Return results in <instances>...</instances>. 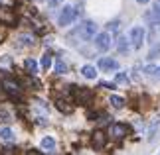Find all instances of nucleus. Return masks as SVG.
<instances>
[{
  "mask_svg": "<svg viewBox=\"0 0 160 155\" xmlns=\"http://www.w3.org/2000/svg\"><path fill=\"white\" fill-rule=\"evenodd\" d=\"M109 102H111V106H113V108H125V98H122V96L113 94V96L109 98Z\"/></svg>",
  "mask_w": 160,
  "mask_h": 155,
  "instance_id": "obj_17",
  "label": "nucleus"
},
{
  "mask_svg": "<svg viewBox=\"0 0 160 155\" xmlns=\"http://www.w3.org/2000/svg\"><path fill=\"white\" fill-rule=\"evenodd\" d=\"M158 73H160V69H158Z\"/></svg>",
  "mask_w": 160,
  "mask_h": 155,
  "instance_id": "obj_34",
  "label": "nucleus"
},
{
  "mask_svg": "<svg viewBox=\"0 0 160 155\" xmlns=\"http://www.w3.org/2000/svg\"><path fill=\"white\" fill-rule=\"evenodd\" d=\"M95 47L99 49V51H107V49L111 47V35H109V32H103V34L95 35Z\"/></svg>",
  "mask_w": 160,
  "mask_h": 155,
  "instance_id": "obj_6",
  "label": "nucleus"
},
{
  "mask_svg": "<svg viewBox=\"0 0 160 155\" xmlns=\"http://www.w3.org/2000/svg\"><path fill=\"white\" fill-rule=\"evenodd\" d=\"M107 144V134L103 132V130H95L93 135H91V145L95 147V149H103Z\"/></svg>",
  "mask_w": 160,
  "mask_h": 155,
  "instance_id": "obj_5",
  "label": "nucleus"
},
{
  "mask_svg": "<svg viewBox=\"0 0 160 155\" xmlns=\"http://www.w3.org/2000/svg\"><path fill=\"white\" fill-rule=\"evenodd\" d=\"M0 138H2L4 141H12L14 139V132H12L10 128H2L0 130Z\"/></svg>",
  "mask_w": 160,
  "mask_h": 155,
  "instance_id": "obj_19",
  "label": "nucleus"
},
{
  "mask_svg": "<svg viewBox=\"0 0 160 155\" xmlns=\"http://www.w3.org/2000/svg\"><path fill=\"white\" fill-rule=\"evenodd\" d=\"M24 67H26V71L30 73V75H36V73H38V63H36L32 57H28L26 61H24Z\"/></svg>",
  "mask_w": 160,
  "mask_h": 155,
  "instance_id": "obj_13",
  "label": "nucleus"
},
{
  "mask_svg": "<svg viewBox=\"0 0 160 155\" xmlns=\"http://www.w3.org/2000/svg\"><path fill=\"white\" fill-rule=\"evenodd\" d=\"M73 96H75V100L79 102V104H89L91 102V98H93V92H91L89 89H75L73 90Z\"/></svg>",
  "mask_w": 160,
  "mask_h": 155,
  "instance_id": "obj_7",
  "label": "nucleus"
},
{
  "mask_svg": "<svg viewBox=\"0 0 160 155\" xmlns=\"http://www.w3.org/2000/svg\"><path fill=\"white\" fill-rule=\"evenodd\" d=\"M53 69H55V73H58V75H63V73H67V65L59 59V61H55V67H53Z\"/></svg>",
  "mask_w": 160,
  "mask_h": 155,
  "instance_id": "obj_21",
  "label": "nucleus"
},
{
  "mask_svg": "<svg viewBox=\"0 0 160 155\" xmlns=\"http://www.w3.org/2000/svg\"><path fill=\"white\" fill-rule=\"evenodd\" d=\"M0 155H18V149L14 145H6V147L0 149Z\"/></svg>",
  "mask_w": 160,
  "mask_h": 155,
  "instance_id": "obj_22",
  "label": "nucleus"
},
{
  "mask_svg": "<svg viewBox=\"0 0 160 155\" xmlns=\"http://www.w3.org/2000/svg\"><path fill=\"white\" fill-rule=\"evenodd\" d=\"M128 43H131L128 38H122V35L117 39V49H119V53H127L128 51Z\"/></svg>",
  "mask_w": 160,
  "mask_h": 155,
  "instance_id": "obj_14",
  "label": "nucleus"
},
{
  "mask_svg": "<svg viewBox=\"0 0 160 155\" xmlns=\"http://www.w3.org/2000/svg\"><path fill=\"white\" fill-rule=\"evenodd\" d=\"M42 67H44V69H50L52 67V55L50 53H46L44 57H42Z\"/></svg>",
  "mask_w": 160,
  "mask_h": 155,
  "instance_id": "obj_25",
  "label": "nucleus"
},
{
  "mask_svg": "<svg viewBox=\"0 0 160 155\" xmlns=\"http://www.w3.org/2000/svg\"><path fill=\"white\" fill-rule=\"evenodd\" d=\"M142 39H144V30L137 26V28H132L131 30V34H128V41L132 43V47L134 49H138L140 45H142Z\"/></svg>",
  "mask_w": 160,
  "mask_h": 155,
  "instance_id": "obj_4",
  "label": "nucleus"
},
{
  "mask_svg": "<svg viewBox=\"0 0 160 155\" xmlns=\"http://www.w3.org/2000/svg\"><path fill=\"white\" fill-rule=\"evenodd\" d=\"M109 134H111V138L121 139V138H125V135L128 134V128L125 126V124H111V126H109Z\"/></svg>",
  "mask_w": 160,
  "mask_h": 155,
  "instance_id": "obj_9",
  "label": "nucleus"
},
{
  "mask_svg": "<svg viewBox=\"0 0 160 155\" xmlns=\"http://www.w3.org/2000/svg\"><path fill=\"white\" fill-rule=\"evenodd\" d=\"M81 75H83L85 79H95V77H97V71H95L93 65H85L83 69H81Z\"/></svg>",
  "mask_w": 160,
  "mask_h": 155,
  "instance_id": "obj_15",
  "label": "nucleus"
},
{
  "mask_svg": "<svg viewBox=\"0 0 160 155\" xmlns=\"http://www.w3.org/2000/svg\"><path fill=\"white\" fill-rule=\"evenodd\" d=\"M0 24H6V26L16 24V12L10 6H0Z\"/></svg>",
  "mask_w": 160,
  "mask_h": 155,
  "instance_id": "obj_3",
  "label": "nucleus"
},
{
  "mask_svg": "<svg viewBox=\"0 0 160 155\" xmlns=\"http://www.w3.org/2000/svg\"><path fill=\"white\" fill-rule=\"evenodd\" d=\"M75 18H77V8L75 6H65L59 14V26H69V24H73Z\"/></svg>",
  "mask_w": 160,
  "mask_h": 155,
  "instance_id": "obj_2",
  "label": "nucleus"
},
{
  "mask_svg": "<svg viewBox=\"0 0 160 155\" xmlns=\"http://www.w3.org/2000/svg\"><path fill=\"white\" fill-rule=\"evenodd\" d=\"M101 86H103V89H115L113 83H101Z\"/></svg>",
  "mask_w": 160,
  "mask_h": 155,
  "instance_id": "obj_30",
  "label": "nucleus"
},
{
  "mask_svg": "<svg viewBox=\"0 0 160 155\" xmlns=\"http://www.w3.org/2000/svg\"><path fill=\"white\" fill-rule=\"evenodd\" d=\"M152 10H156L158 14H160V0H156V4H154V8H152Z\"/></svg>",
  "mask_w": 160,
  "mask_h": 155,
  "instance_id": "obj_31",
  "label": "nucleus"
},
{
  "mask_svg": "<svg viewBox=\"0 0 160 155\" xmlns=\"http://www.w3.org/2000/svg\"><path fill=\"white\" fill-rule=\"evenodd\" d=\"M18 43L24 45V47L34 45V35L32 34H20V35H18Z\"/></svg>",
  "mask_w": 160,
  "mask_h": 155,
  "instance_id": "obj_12",
  "label": "nucleus"
},
{
  "mask_svg": "<svg viewBox=\"0 0 160 155\" xmlns=\"http://www.w3.org/2000/svg\"><path fill=\"white\" fill-rule=\"evenodd\" d=\"M144 20L148 22L152 28H154V26H160V14H158L156 10H146V12H144Z\"/></svg>",
  "mask_w": 160,
  "mask_h": 155,
  "instance_id": "obj_11",
  "label": "nucleus"
},
{
  "mask_svg": "<svg viewBox=\"0 0 160 155\" xmlns=\"http://www.w3.org/2000/svg\"><path fill=\"white\" fill-rule=\"evenodd\" d=\"M28 155H42V153H40V151H32V149H30V151H28Z\"/></svg>",
  "mask_w": 160,
  "mask_h": 155,
  "instance_id": "obj_32",
  "label": "nucleus"
},
{
  "mask_svg": "<svg viewBox=\"0 0 160 155\" xmlns=\"http://www.w3.org/2000/svg\"><path fill=\"white\" fill-rule=\"evenodd\" d=\"M156 67L154 65H148V67H144V75H148V77H152V75H156Z\"/></svg>",
  "mask_w": 160,
  "mask_h": 155,
  "instance_id": "obj_26",
  "label": "nucleus"
},
{
  "mask_svg": "<svg viewBox=\"0 0 160 155\" xmlns=\"http://www.w3.org/2000/svg\"><path fill=\"white\" fill-rule=\"evenodd\" d=\"M95 34H97V24L95 22H85V24H81V26L75 30V35H79L83 41L93 39Z\"/></svg>",
  "mask_w": 160,
  "mask_h": 155,
  "instance_id": "obj_1",
  "label": "nucleus"
},
{
  "mask_svg": "<svg viewBox=\"0 0 160 155\" xmlns=\"http://www.w3.org/2000/svg\"><path fill=\"white\" fill-rule=\"evenodd\" d=\"M156 38H160V26H154L152 28V32H150V43H156Z\"/></svg>",
  "mask_w": 160,
  "mask_h": 155,
  "instance_id": "obj_24",
  "label": "nucleus"
},
{
  "mask_svg": "<svg viewBox=\"0 0 160 155\" xmlns=\"http://www.w3.org/2000/svg\"><path fill=\"white\" fill-rule=\"evenodd\" d=\"M160 57V43H156V45L150 47V53H148V59H156Z\"/></svg>",
  "mask_w": 160,
  "mask_h": 155,
  "instance_id": "obj_23",
  "label": "nucleus"
},
{
  "mask_svg": "<svg viewBox=\"0 0 160 155\" xmlns=\"http://www.w3.org/2000/svg\"><path fill=\"white\" fill-rule=\"evenodd\" d=\"M115 80H117V83H127V75H125V73H119V75L115 77Z\"/></svg>",
  "mask_w": 160,
  "mask_h": 155,
  "instance_id": "obj_27",
  "label": "nucleus"
},
{
  "mask_svg": "<svg viewBox=\"0 0 160 155\" xmlns=\"http://www.w3.org/2000/svg\"><path fill=\"white\" fill-rule=\"evenodd\" d=\"M55 106H58V110H61V112H65V114H69L71 110H73V106L71 104H65V100H55Z\"/></svg>",
  "mask_w": 160,
  "mask_h": 155,
  "instance_id": "obj_18",
  "label": "nucleus"
},
{
  "mask_svg": "<svg viewBox=\"0 0 160 155\" xmlns=\"http://www.w3.org/2000/svg\"><path fill=\"white\" fill-rule=\"evenodd\" d=\"M99 69L101 71H117L119 69V63H117L115 59H111V57H103L99 61Z\"/></svg>",
  "mask_w": 160,
  "mask_h": 155,
  "instance_id": "obj_10",
  "label": "nucleus"
},
{
  "mask_svg": "<svg viewBox=\"0 0 160 155\" xmlns=\"http://www.w3.org/2000/svg\"><path fill=\"white\" fill-rule=\"evenodd\" d=\"M119 26H121V22H111V24H109V30L117 32V30H119Z\"/></svg>",
  "mask_w": 160,
  "mask_h": 155,
  "instance_id": "obj_28",
  "label": "nucleus"
},
{
  "mask_svg": "<svg viewBox=\"0 0 160 155\" xmlns=\"http://www.w3.org/2000/svg\"><path fill=\"white\" fill-rule=\"evenodd\" d=\"M42 149L53 151V149H55V139H53V138H48V135H46V138L42 139Z\"/></svg>",
  "mask_w": 160,
  "mask_h": 155,
  "instance_id": "obj_16",
  "label": "nucleus"
},
{
  "mask_svg": "<svg viewBox=\"0 0 160 155\" xmlns=\"http://www.w3.org/2000/svg\"><path fill=\"white\" fill-rule=\"evenodd\" d=\"M2 86H4V90L8 92L10 96H20V92H22V86L18 84L16 80H12V79H4Z\"/></svg>",
  "mask_w": 160,
  "mask_h": 155,
  "instance_id": "obj_8",
  "label": "nucleus"
},
{
  "mask_svg": "<svg viewBox=\"0 0 160 155\" xmlns=\"http://www.w3.org/2000/svg\"><path fill=\"white\" fill-rule=\"evenodd\" d=\"M0 122H4V124H10L12 122V114L6 108H0Z\"/></svg>",
  "mask_w": 160,
  "mask_h": 155,
  "instance_id": "obj_20",
  "label": "nucleus"
},
{
  "mask_svg": "<svg viewBox=\"0 0 160 155\" xmlns=\"http://www.w3.org/2000/svg\"><path fill=\"white\" fill-rule=\"evenodd\" d=\"M61 2H63V0H48V4H50V6H59Z\"/></svg>",
  "mask_w": 160,
  "mask_h": 155,
  "instance_id": "obj_29",
  "label": "nucleus"
},
{
  "mask_svg": "<svg viewBox=\"0 0 160 155\" xmlns=\"http://www.w3.org/2000/svg\"><path fill=\"white\" fill-rule=\"evenodd\" d=\"M137 2H140V4H146V2H148V0H137Z\"/></svg>",
  "mask_w": 160,
  "mask_h": 155,
  "instance_id": "obj_33",
  "label": "nucleus"
}]
</instances>
